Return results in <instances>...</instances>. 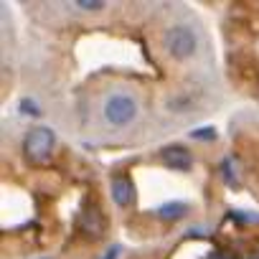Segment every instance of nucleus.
<instances>
[{
  "instance_id": "9b49d317",
  "label": "nucleus",
  "mask_w": 259,
  "mask_h": 259,
  "mask_svg": "<svg viewBox=\"0 0 259 259\" xmlns=\"http://www.w3.org/2000/svg\"><path fill=\"white\" fill-rule=\"evenodd\" d=\"M193 138H203V140H211V138H213V130H193Z\"/></svg>"
},
{
  "instance_id": "f257e3e1",
  "label": "nucleus",
  "mask_w": 259,
  "mask_h": 259,
  "mask_svg": "<svg viewBox=\"0 0 259 259\" xmlns=\"http://www.w3.org/2000/svg\"><path fill=\"white\" fill-rule=\"evenodd\" d=\"M138 112H140L138 97L130 94V92H112L104 99V104H102V117L114 130L130 127V124L138 119Z\"/></svg>"
},
{
  "instance_id": "f8f14e48",
  "label": "nucleus",
  "mask_w": 259,
  "mask_h": 259,
  "mask_svg": "<svg viewBox=\"0 0 259 259\" xmlns=\"http://www.w3.org/2000/svg\"><path fill=\"white\" fill-rule=\"evenodd\" d=\"M251 259H259V256H251Z\"/></svg>"
},
{
  "instance_id": "423d86ee",
  "label": "nucleus",
  "mask_w": 259,
  "mask_h": 259,
  "mask_svg": "<svg viewBox=\"0 0 259 259\" xmlns=\"http://www.w3.org/2000/svg\"><path fill=\"white\" fill-rule=\"evenodd\" d=\"M109 191H112V201H114L119 208L133 206V201H135V186H133V181H130L124 173L112 178V186H109Z\"/></svg>"
},
{
  "instance_id": "7ed1b4c3",
  "label": "nucleus",
  "mask_w": 259,
  "mask_h": 259,
  "mask_svg": "<svg viewBox=\"0 0 259 259\" xmlns=\"http://www.w3.org/2000/svg\"><path fill=\"white\" fill-rule=\"evenodd\" d=\"M56 150V135H54V130L51 127H33L31 133L23 138V155L28 163L33 165H44L51 160Z\"/></svg>"
},
{
  "instance_id": "0eeeda50",
  "label": "nucleus",
  "mask_w": 259,
  "mask_h": 259,
  "mask_svg": "<svg viewBox=\"0 0 259 259\" xmlns=\"http://www.w3.org/2000/svg\"><path fill=\"white\" fill-rule=\"evenodd\" d=\"M186 213H188V203H183V201H168V203L155 208V216L163 219V221H178Z\"/></svg>"
},
{
  "instance_id": "20e7f679",
  "label": "nucleus",
  "mask_w": 259,
  "mask_h": 259,
  "mask_svg": "<svg viewBox=\"0 0 259 259\" xmlns=\"http://www.w3.org/2000/svg\"><path fill=\"white\" fill-rule=\"evenodd\" d=\"M79 231L89 239H99L104 234V213L99 211V206L87 203L79 213Z\"/></svg>"
},
{
  "instance_id": "6e6552de",
  "label": "nucleus",
  "mask_w": 259,
  "mask_h": 259,
  "mask_svg": "<svg viewBox=\"0 0 259 259\" xmlns=\"http://www.w3.org/2000/svg\"><path fill=\"white\" fill-rule=\"evenodd\" d=\"M74 6H76L79 11H87V13H99V11H104L102 0H76Z\"/></svg>"
},
{
  "instance_id": "39448f33",
  "label": "nucleus",
  "mask_w": 259,
  "mask_h": 259,
  "mask_svg": "<svg viewBox=\"0 0 259 259\" xmlns=\"http://www.w3.org/2000/svg\"><path fill=\"white\" fill-rule=\"evenodd\" d=\"M160 160H163V165L170 168V170H191V168H193V155H191V150H188L186 145H178V143L165 145V148L160 150Z\"/></svg>"
},
{
  "instance_id": "f03ea898",
  "label": "nucleus",
  "mask_w": 259,
  "mask_h": 259,
  "mask_svg": "<svg viewBox=\"0 0 259 259\" xmlns=\"http://www.w3.org/2000/svg\"><path fill=\"white\" fill-rule=\"evenodd\" d=\"M163 49L168 51L170 59L176 61H188L196 51H198V33L186 26V23H178V26H170L165 33H163Z\"/></svg>"
},
{
  "instance_id": "1a4fd4ad",
  "label": "nucleus",
  "mask_w": 259,
  "mask_h": 259,
  "mask_svg": "<svg viewBox=\"0 0 259 259\" xmlns=\"http://www.w3.org/2000/svg\"><path fill=\"white\" fill-rule=\"evenodd\" d=\"M119 256H122V246H119V244H112L99 259H119Z\"/></svg>"
},
{
  "instance_id": "9d476101",
  "label": "nucleus",
  "mask_w": 259,
  "mask_h": 259,
  "mask_svg": "<svg viewBox=\"0 0 259 259\" xmlns=\"http://www.w3.org/2000/svg\"><path fill=\"white\" fill-rule=\"evenodd\" d=\"M21 109H23L26 114H41V109H38V107H33V102H31V99H23V102H21Z\"/></svg>"
}]
</instances>
